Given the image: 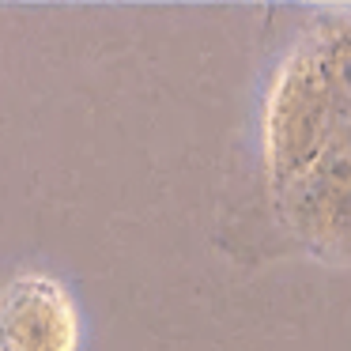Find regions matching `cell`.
I'll use <instances>...</instances> for the list:
<instances>
[{
  "instance_id": "cell-1",
  "label": "cell",
  "mask_w": 351,
  "mask_h": 351,
  "mask_svg": "<svg viewBox=\"0 0 351 351\" xmlns=\"http://www.w3.org/2000/svg\"><path fill=\"white\" fill-rule=\"evenodd\" d=\"M80 343L76 298L53 272L27 268L0 283V351H80Z\"/></svg>"
}]
</instances>
